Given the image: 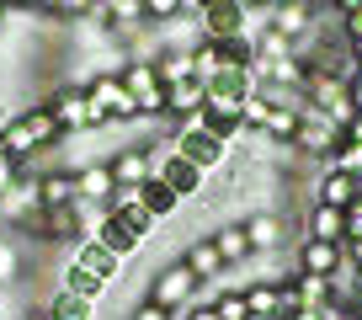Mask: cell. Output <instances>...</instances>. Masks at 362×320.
<instances>
[{
  "mask_svg": "<svg viewBox=\"0 0 362 320\" xmlns=\"http://www.w3.org/2000/svg\"><path fill=\"white\" fill-rule=\"evenodd\" d=\"M277 6H320V0H277Z\"/></svg>",
  "mask_w": 362,
  "mask_h": 320,
  "instance_id": "7bdbcfd3",
  "label": "cell"
},
{
  "mask_svg": "<svg viewBox=\"0 0 362 320\" xmlns=\"http://www.w3.org/2000/svg\"><path fill=\"white\" fill-rule=\"evenodd\" d=\"M112 176H117V187H144L149 176H155V149H144V144H128V149H117L112 160Z\"/></svg>",
  "mask_w": 362,
  "mask_h": 320,
  "instance_id": "5bb4252c",
  "label": "cell"
},
{
  "mask_svg": "<svg viewBox=\"0 0 362 320\" xmlns=\"http://www.w3.org/2000/svg\"><path fill=\"white\" fill-rule=\"evenodd\" d=\"M181 262L197 273V283H208V288H229V267H224V256H218L214 235H197L192 246L181 251Z\"/></svg>",
  "mask_w": 362,
  "mask_h": 320,
  "instance_id": "8fae6325",
  "label": "cell"
},
{
  "mask_svg": "<svg viewBox=\"0 0 362 320\" xmlns=\"http://www.w3.org/2000/svg\"><path fill=\"white\" fill-rule=\"evenodd\" d=\"M240 6H245L250 16H261V11H272V6H277V0H240Z\"/></svg>",
  "mask_w": 362,
  "mask_h": 320,
  "instance_id": "f35d334b",
  "label": "cell"
},
{
  "mask_svg": "<svg viewBox=\"0 0 362 320\" xmlns=\"http://www.w3.org/2000/svg\"><path fill=\"white\" fill-rule=\"evenodd\" d=\"M351 107H357V113H362V75L351 80Z\"/></svg>",
  "mask_w": 362,
  "mask_h": 320,
  "instance_id": "60d3db41",
  "label": "cell"
},
{
  "mask_svg": "<svg viewBox=\"0 0 362 320\" xmlns=\"http://www.w3.org/2000/svg\"><path fill=\"white\" fill-rule=\"evenodd\" d=\"M325 166H336V171H346V176H357L362 182V144H351V139H341V149L325 160Z\"/></svg>",
  "mask_w": 362,
  "mask_h": 320,
  "instance_id": "f546056e",
  "label": "cell"
},
{
  "mask_svg": "<svg viewBox=\"0 0 362 320\" xmlns=\"http://www.w3.org/2000/svg\"><path fill=\"white\" fill-rule=\"evenodd\" d=\"M357 320H362V304H357Z\"/></svg>",
  "mask_w": 362,
  "mask_h": 320,
  "instance_id": "bcb514c9",
  "label": "cell"
},
{
  "mask_svg": "<svg viewBox=\"0 0 362 320\" xmlns=\"http://www.w3.org/2000/svg\"><path fill=\"white\" fill-rule=\"evenodd\" d=\"M362 235V198H351V208H346V240H357Z\"/></svg>",
  "mask_w": 362,
  "mask_h": 320,
  "instance_id": "e575fe53",
  "label": "cell"
},
{
  "mask_svg": "<svg viewBox=\"0 0 362 320\" xmlns=\"http://www.w3.org/2000/svg\"><path fill=\"white\" fill-rule=\"evenodd\" d=\"M315 16H320L315 6H272V11H261V22H267L272 33H283V38L298 43V38L315 33Z\"/></svg>",
  "mask_w": 362,
  "mask_h": 320,
  "instance_id": "2e32d148",
  "label": "cell"
},
{
  "mask_svg": "<svg viewBox=\"0 0 362 320\" xmlns=\"http://www.w3.org/2000/svg\"><path fill=\"white\" fill-rule=\"evenodd\" d=\"M0 134H6L11 160H33L37 149H54V139L64 134V128H59L54 107H22V113H11L0 123Z\"/></svg>",
  "mask_w": 362,
  "mask_h": 320,
  "instance_id": "6da1fadb",
  "label": "cell"
},
{
  "mask_svg": "<svg viewBox=\"0 0 362 320\" xmlns=\"http://www.w3.org/2000/svg\"><path fill=\"white\" fill-rule=\"evenodd\" d=\"M54 118H59V128H64V134H90V128H112L107 123V113L96 102H90V91L86 86H59L54 91Z\"/></svg>",
  "mask_w": 362,
  "mask_h": 320,
  "instance_id": "7a4b0ae2",
  "label": "cell"
},
{
  "mask_svg": "<svg viewBox=\"0 0 362 320\" xmlns=\"http://www.w3.org/2000/svg\"><path fill=\"white\" fill-rule=\"evenodd\" d=\"M170 149H176V155H187L192 166H203L208 176L229 166V144H224V139H214L208 128H197V123H176V134H170Z\"/></svg>",
  "mask_w": 362,
  "mask_h": 320,
  "instance_id": "277c9868",
  "label": "cell"
},
{
  "mask_svg": "<svg viewBox=\"0 0 362 320\" xmlns=\"http://www.w3.org/2000/svg\"><path fill=\"white\" fill-rule=\"evenodd\" d=\"M112 193H117V176H112V166H80L75 171V198L80 203H90V208H107L112 203Z\"/></svg>",
  "mask_w": 362,
  "mask_h": 320,
  "instance_id": "4fadbf2b",
  "label": "cell"
},
{
  "mask_svg": "<svg viewBox=\"0 0 362 320\" xmlns=\"http://www.w3.org/2000/svg\"><path fill=\"white\" fill-rule=\"evenodd\" d=\"M341 139H346V134H341V128L330 123L325 113H315V107H309V113H304V123H298V139H293V144L304 149L309 160H330V155L341 149Z\"/></svg>",
  "mask_w": 362,
  "mask_h": 320,
  "instance_id": "30bf717a",
  "label": "cell"
},
{
  "mask_svg": "<svg viewBox=\"0 0 362 320\" xmlns=\"http://www.w3.org/2000/svg\"><path fill=\"white\" fill-rule=\"evenodd\" d=\"M304 235H315V240H341V246H346V208L309 203V214H304Z\"/></svg>",
  "mask_w": 362,
  "mask_h": 320,
  "instance_id": "d6986e66",
  "label": "cell"
},
{
  "mask_svg": "<svg viewBox=\"0 0 362 320\" xmlns=\"http://www.w3.org/2000/svg\"><path fill=\"white\" fill-rule=\"evenodd\" d=\"M6 16H11V11H6V6H0V22H6Z\"/></svg>",
  "mask_w": 362,
  "mask_h": 320,
  "instance_id": "f6af8a7d",
  "label": "cell"
},
{
  "mask_svg": "<svg viewBox=\"0 0 362 320\" xmlns=\"http://www.w3.org/2000/svg\"><path fill=\"white\" fill-rule=\"evenodd\" d=\"M197 294H203V283H197V273L187 262H165L155 278H149V299L155 304H165V309H187V304H197Z\"/></svg>",
  "mask_w": 362,
  "mask_h": 320,
  "instance_id": "5b68a950",
  "label": "cell"
},
{
  "mask_svg": "<svg viewBox=\"0 0 362 320\" xmlns=\"http://www.w3.org/2000/svg\"><path fill=\"white\" fill-rule=\"evenodd\" d=\"M0 6H6V11H43L48 0H0Z\"/></svg>",
  "mask_w": 362,
  "mask_h": 320,
  "instance_id": "d590c367",
  "label": "cell"
},
{
  "mask_svg": "<svg viewBox=\"0 0 362 320\" xmlns=\"http://www.w3.org/2000/svg\"><path fill=\"white\" fill-rule=\"evenodd\" d=\"M90 102L107 113V123H139V96L123 86V75L117 69H96V75L86 80Z\"/></svg>",
  "mask_w": 362,
  "mask_h": 320,
  "instance_id": "3957f363",
  "label": "cell"
},
{
  "mask_svg": "<svg viewBox=\"0 0 362 320\" xmlns=\"http://www.w3.org/2000/svg\"><path fill=\"white\" fill-rule=\"evenodd\" d=\"M128 320H170V309H165V304H155V299H144V304L128 309Z\"/></svg>",
  "mask_w": 362,
  "mask_h": 320,
  "instance_id": "836d02e7",
  "label": "cell"
},
{
  "mask_svg": "<svg viewBox=\"0 0 362 320\" xmlns=\"http://www.w3.org/2000/svg\"><path fill=\"white\" fill-rule=\"evenodd\" d=\"M155 176L181 198V203H187V198H197V193H208V171H203V166H192L187 155H176V149H165V155L155 160Z\"/></svg>",
  "mask_w": 362,
  "mask_h": 320,
  "instance_id": "ba28073f",
  "label": "cell"
},
{
  "mask_svg": "<svg viewBox=\"0 0 362 320\" xmlns=\"http://www.w3.org/2000/svg\"><path fill=\"white\" fill-rule=\"evenodd\" d=\"M64 288H69V294H80V299H90V304H96V299H102V294H107L112 283H102V278H90L86 267H75V262H69V267H64Z\"/></svg>",
  "mask_w": 362,
  "mask_h": 320,
  "instance_id": "484cf974",
  "label": "cell"
},
{
  "mask_svg": "<svg viewBox=\"0 0 362 320\" xmlns=\"http://www.w3.org/2000/svg\"><path fill=\"white\" fill-rule=\"evenodd\" d=\"M357 59H362V48H357Z\"/></svg>",
  "mask_w": 362,
  "mask_h": 320,
  "instance_id": "7dc6e473",
  "label": "cell"
},
{
  "mask_svg": "<svg viewBox=\"0 0 362 320\" xmlns=\"http://www.w3.org/2000/svg\"><path fill=\"white\" fill-rule=\"evenodd\" d=\"M288 320H325V309H298V315H288Z\"/></svg>",
  "mask_w": 362,
  "mask_h": 320,
  "instance_id": "ab89813d",
  "label": "cell"
},
{
  "mask_svg": "<svg viewBox=\"0 0 362 320\" xmlns=\"http://www.w3.org/2000/svg\"><path fill=\"white\" fill-rule=\"evenodd\" d=\"M90 240H96V246H107V251H112L117 262H128V256H134L139 246H144V240H139L134 229L123 224V219H112V214H102V224H96V235H90Z\"/></svg>",
  "mask_w": 362,
  "mask_h": 320,
  "instance_id": "ac0fdd59",
  "label": "cell"
},
{
  "mask_svg": "<svg viewBox=\"0 0 362 320\" xmlns=\"http://www.w3.org/2000/svg\"><path fill=\"white\" fill-rule=\"evenodd\" d=\"M346 139H351V144H362V113H351V123H346Z\"/></svg>",
  "mask_w": 362,
  "mask_h": 320,
  "instance_id": "74e56055",
  "label": "cell"
},
{
  "mask_svg": "<svg viewBox=\"0 0 362 320\" xmlns=\"http://www.w3.org/2000/svg\"><path fill=\"white\" fill-rule=\"evenodd\" d=\"M346 262H351V267H362V235H357V240H346Z\"/></svg>",
  "mask_w": 362,
  "mask_h": 320,
  "instance_id": "8d00e7d4",
  "label": "cell"
},
{
  "mask_svg": "<svg viewBox=\"0 0 362 320\" xmlns=\"http://www.w3.org/2000/svg\"><path fill=\"white\" fill-rule=\"evenodd\" d=\"M341 16V33H346V43L362 48V6H351V11H336Z\"/></svg>",
  "mask_w": 362,
  "mask_h": 320,
  "instance_id": "d6a6232c",
  "label": "cell"
},
{
  "mask_svg": "<svg viewBox=\"0 0 362 320\" xmlns=\"http://www.w3.org/2000/svg\"><path fill=\"white\" fill-rule=\"evenodd\" d=\"M351 294H357V304H362V267L351 273Z\"/></svg>",
  "mask_w": 362,
  "mask_h": 320,
  "instance_id": "b9f144b4",
  "label": "cell"
},
{
  "mask_svg": "<svg viewBox=\"0 0 362 320\" xmlns=\"http://www.w3.org/2000/svg\"><path fill=\"white\" fill-rule=\"evenodd\" d=\"M139 203H144V214L155 219V224H160V219H170V214H181V198L170 193V187L160 182V176H149V182L139 187Z\"/></svg>",
  "mask_w": 362,
  "mask_h": 320,
  "instance_id": "7402d4cb",
  "label": "cell"
},
{
  "mask_svg": "<svg viewBox=\"0 0 362 320\" xmlns=\"http://www.w3.org/2000/svg\"><path fill=\"white\" fill-rule=\"evenodd\" d=\"M272 118V102L261 91H245V102H240V123H245V134H261Z\"/></svg>",
  "mask_w": 362,
  "mask_h": 320,
  "instance_id": "4316f807",
  "label": "cell"
},
{
  "mask_svg": "<svg viewBox=\"0 0 362 320\" xmlns=\"http://www.w3.org/2000/svg\"><path fill=\"white\" fill-rule=\"evenodd\" d=\"M208 102V86L203 80H181V86H165V118L170 123H192Z\"/></svg>",
  "mask_w": 362,
  "mask_h": 320,
  "instance_id": "9a60e30c",
  "label": "cell"
},
{
  "mask_svg": "<svg viewBox=\"0 0 362 320\" xmlns=\"http://www.w3.org/2000/svg\"><path fill=\"white\" fill-rule=\"evenodd\" d=\"M293 262H298V273H309V278H336L341 267H346V246H341V240L298 235L293 240Z\"/></svg>",
  "mask_w": 362,
  "mask_h": 320,
  "instance_id": "8992f818",
  "label": "cell"
},
{
  "mask_svg": "<svg viewBox=\"0 0 362 320\" xmlns=\"http://www.w3.org/2000/svg\"><path fill=\"white\" fill-rule=\"evenodd\" d=\"M0 160H11V149H6V134H0Z\"/></svg>",
  "mask_w": 362,
  "mask_h": 320,
  "instance_id": "ee69618b",
  "label": "cell"
},
{
  "mask_svg": "<svg viewBox=\"0 0 362 320\" xmlns=\"http://www.w3.org/2000/svg\"><path fill=\"white\" fill-rule=\"evenodd\" d=\"M37 198H43V214H59V208H75V171H37Z\"/></svg>",
  "mask_w": 362,
  "mask_h": 320,
  "instance_id": "e0dca14e",
  "label": "cell"
},
{
  "mask_svg": "<svg viewBox=\"0 0 362 320\" xmlns=\"http://www.w3.org/2000/svg\"><path fill=\"white\" fill-rule=\"evenodd\" d=\"M90 6H96V0H48V11L64 16V22H80V16H90Z\"/></svg>",
  "mask_w": 362,
  "mask_h": 320,
  "instance_id": "4dcf8cb0",
  "label": "cell"
},
{
  "mask_svg": "<svg viewBox=\"0 0 362 320\" xmlns=\"http://www.w3.org/2000/svg\"><path fill=\"white\" fill-rule=\"evenodd\" d=\"M293 294H298V304H304V309H320V304H330V299H336V288H330V278L293 273Z\"/></svg>",
  "mask_w": 362,
  "mask_h": 320,
  "instance_id": "603a6c76",
  "label": "cell"
},
{
  "mask_svg": "<svg viewBox=\"0 0 362 320\" xmlns=\"http://www.w3.org/2000/svg\"><path fill=\"white\" fill-rule=\"evenodd\" d=\"M245 224V235H250V251H293V235H288V219L277 214V208H256L250 219H240Z\"/></svg>",
  "mask_w": 362,
  "mask_h": 320,
  "instance_id": "9c48e42d",
  "label": "cell"
},
{
  "mask_svg": "<svg viewBox=\"0 0 362 320\" xmlns=\"http://www.w3.org/2000/svg\"><path fill=\"white\" fill-rule=\"evenodd\" d=\"M192 22H197V38H214V43L250 33V11L240 6V0H214V6H208V11H197Z\"/></svg>",
  "mask_w": 362,
  "mask_h": 320,
  "instance_id": "52a82bcc",
  "label": "cell"
},
{
  "mask_svg": "<svg viewBox=\"0 0 362 320\" xmlns=\"http://www.w3.org/2000/svg\"><path fill=\"white\" fill-rule=\"evenodd\" d=\"M214 309H218V320H250L245 288H218V294H214Z\"/></svg>",
  "mask_w": 362,
  "mask_h": 320,
  "instance_id": "83f0119b",
  "label": "cell"
},
{
  "mask_svg": "<svg viewBox=\"0 0 362 320\" xmlns=\"http://www.w3.org/2000/svg\"><path fill=\"white\" fill-rule=\"evenodd\" d=\"M22 267H27L22 246H16V240H0V283H16V278H22Z\"/></svg>",
  "mask_w": 362,
  "mask_h": 320,
  "instance_id": "f1b7e54d",
  "label": "cell"
},
{
  "mask_svg": "<svg viewBox=\"0 0 362 320\" xmlns=\"http://www.w3.org/2000/svg\"><path fill=\"white\" fill-rule=\"evenodd\" d=\"M214 246H218V256H224V267H245L250 256V235H245V224H218L214 229Z\"/></svg>",
  "mask_w": 362,
  "mask_h": 320,
  "instance_id": "44dd1931",
  "label": "cell"
},
{
  "mask_svg": "<svg viewBox=\"0 0 362 320\" xmlns=\"http://www.w3.org/2000/svg\"><path fill=\"white\" fill-rule=\"evenodd\" d=\"M48 320H90V299L69 294V288H59L54 299H48Z\"/></svg>",
  "mask_w": 362,
  "mask_h": 320,
  "instance_id": "d4e9b609",
  "label": "cell"
},
{
  "mask_svg": "<svg viewBox=\"0 0 362 320\" xmlns=\"http://www.w3.org/2000/svg\"><path fill=\"white\" fill-rule=\"evenodd\" d=\"M75 267H86V273L90 278H102V283H112V278H117V267H123V262H117V256L112 251H107V246H96V240H80V246H75Z\"/></svg>",
  "mask_w": 362,
  "mask_h": 320,
  "instance_id": "ffe728a7",
  "label": "cell"
},
{
  "mask_svg": "<svg viewBox=\"0 0 362 320\" xmlns=\"http://www.w3.org/2000/svg\"><path fill=\"white\" fill-rule=\"evenodd\" d=\"M351 198H362V182L346 171H336V166H325V171L309 182V203H325V208H351Z\"/></svg>",
  "mask_w": 362,
  "mask_h": 320,
  "instance_id": "7c38bea8",
  "label": "cell"
},
{
  "mask_svg": "<svg viewBox=\"0 0 362 320\" xmlns=\"http://www.w3.org/2000/svg\"><path fill=\"white\" fill-rule=\"evenodd\" d=\"M218 69H224V54H218V43H214V38H197V43H192V75L208 86Z\"/></svg>",
  "mask_w": 362,
  "mask_h": 320,
  "instance_id": "cb8c5ba5",
  "label": "cell"
},
{
  "mask_svg": "<svg viewBox=\"0 0 362 320\" xmlns=\"http://www.w3.org/2000/svg\"><path fill=\"white\" fill-rule=\"evenodd\" d=\"M181 16V0H144V22H170Z\"/></svg>",
  "mask_w": 362,
  "mask_h": 320,
  "instance_id": "1f68e13d",
  "label": "cell"
}]
</instances>
